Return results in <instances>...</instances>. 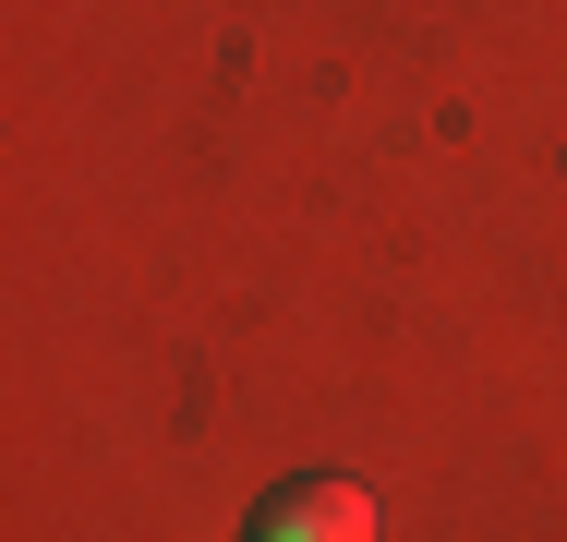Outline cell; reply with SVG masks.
<instances>
[{
	"label": "cell",
	"mask_w": 567,
	"mask_h": 542,
	"mask_svg": "<svg viewBox=\"0 0 567 542\" xmlns=\"http://www.w3.org/2000/svg\"><path fill=\"white\" fill-rule=\"evenodd\" d=\"M374 494L362 482H278L266 507H254V542H374Z\"/></svg>",
	"instance_id": "1"
}]
</instances>
